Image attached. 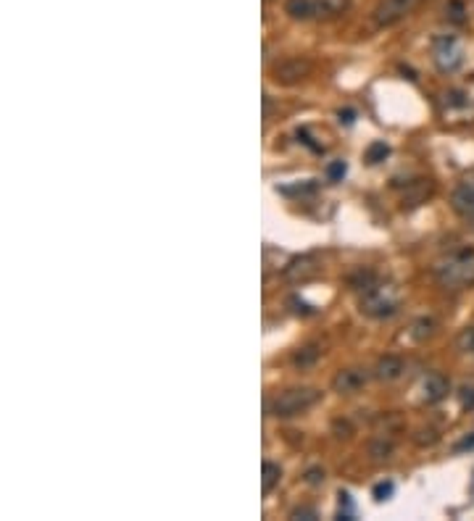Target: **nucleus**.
Returning <instances> with one entry per match:
<instances>
[{
	"instance_id": "nucleus-1",
	"label": "nucleus",
	"mask_w": 474,
	"mask_h": 521,
	"mask_svg": "<svg viewBox=\"0 0 474 521\" xmlns=\"http://www.w3.org/2000/svg\"><path fill=\"white\" fill-rule=\"evenodd\" d=\"M319 401H322V392L316 387H290V390L271 395L266 403V414L274 419H290V416H298L308 408H314Z\"/></svg>"
},
{
	"instance_id": "nucleus-2",
	"label": "nucleus",
	"mask_w": 474,
	"mask_h": 521,
	"mask_svg": "<svg viewBox=\"0 0 474 521\" xmlns=\"http://www.w3.org/2000/svg\"><path fill=\"white\" fill-rule=\"evenodd\" d=\"M435 279L448 290H461V287L474 285V251H456L448 258L435 264Z\"/></svg>"
},
{
	"instance_id": "nucleus-3",
	"label": "nucleus",
	"mask_w": 474,
	"mask_h": 521,
	"mask_svg": "<svg viewBox=\"0 0 474 521\" xmlns=\"http://www.w3.org/2000/svg\"><path fill=\"white\" fill-rule=\"evenodd\" d=\"M361 314L372 319H388L398 311V292L388 285H372L361 295Z\"/></svg>"
},
{
	"instance_id": "nucleus-4",
	"label": "nucleus",
	"mask_w": 474,
	"mask_h": 521,
	"mask_svg": "<svg viewBox=\"0 0 474 521\" xmlns=\"http://www.w3.org/2000/svg\"><path fill=\"white\" fill-rule=\"evenodd\" d=\"M432 58H435V66L440 71L451 74L464 64V51H461L456 37H438L432 45Z\"/></svg>"
},
{
	"instance_id": "nucleus-5",
	"label": "nucleus",
	"mask_w": 474,
	"mask_h": 521,
	"mask_svg": "<svg viewBox=\"0 0 474 521\" xmlns=\"http://www.w3.org/2000/svg\"><path fill=\"white\" fill-rule=\"evenodd\" d=\"M416 5H419V0H382L374 8V24L377 27H392L406 14H411Z\"/></svg>"
},
{
	"instance_id": "nucleus-6",
	"label": "nucleus",
	"mask_w": 474,
	"mask_h": 521,
	"mask_svg": "<svg viewBox=\"0 0 474 521\" xmlns=\"http://www.w3.org/2000/svg\"><path fill=\"white\" fill-rule=\"evenodd\" d=\"M308 71H311V64L305 58H285V61H279L274 66V79L292 84L298 82V79H303V77H308Z\"/></svg>"
},
{
	"instance_id": "nucleus-7",
	"label": "nucleus",
	"mask_w": 474,
	"mask_h": 521,
	"mask_svg": "<svg viewBox=\"0 0 474 521\" xmlns=\"http://www.w3.org/2000/svg\"><path fill=\"white\" fill-rule=\"evenodd\" d=\"M366 371H361V369H342L335 374V379H332V390L335 392H340V395H353V392H358L361 387L366 385Z\"/></svg>"
},
{
	"instance_id": "nucleus-8",
	"label": "nucleus",
	"mask_w": 474,
	"mask_h": 521,
	"mask_svg": "<svg viewBox=\"0 0 474 521\" xmlns=\"http://www.w3.org/2000/svg\"><path fill=\"white\" fill-rule=\"evenodd\" d=\"M403 371H406L403 358H398V355H382V358L377 361V366H374V377H377L379 382H395V379L403 377Z\"/></svg>"
},
{
	"instance_id": "nucleus-9",
	"label": "nucleus",
	"mask_w": 474,
	"mask_h": 521,
	"mask_svg": "<svg viewBox=\"0 0 474 521\" xmlns=\"http://www.w3.org/2000/svg\"><path fill=\"white\" fill-rule=\"evenodd\" d=\"M451 205H453V211L461 214V216H464L469 208H474V177L458 182V187L453 190V195H451Z\"/></svg>"
},
{
	"instance_id": "nucleus-10",
	"label": "nucleus",
	"mask_w": 474,
	"mask_h": 521,
	"mask_svg": "<svg viewBox=\"0 0 474 521\" xmlns=\"http://www.w3.org/2000/svg\"><path fill=\"white\" fill-rule=\"evenodd\" d=\"M422 390H424V401H427V403H440L442 398L448 395L451 385H448V379L440 377V374H429V377L424 379Z\"/></svg>"
},
{
	"instance_id": "nucleus-11",
	"label": "nucleus",
	"mask_w": 474,
	"mask_h": 521,
	"mask_svg": "<svg viewBox=\"0 0 474 521\" xmlns=\"http://www.w3.org/2000/svg\"><path fill=\"white\" fill-rule=\"evenodd\" d=\"M351 8V0H314V18H338Z\"/></svg>"
},
{
	"instance_id": "nucleus-12",
	"label": "nucleus",
	"mask_w": 474,
	"mask_h": 521,
	"mask_svg": "<svg viewBox=\"0 0 474 521\" xmlns=\"http://www.w3.org/2000/svg\"><path fill=\"white\" fill-rule=\"evenodd\" d=\"M316 271H319L316 261H314L311 255H303V258H295L288 269H285V277L292 279V282H298V279L303 282V279H308V277H314Z\"/></svg>"
},
{
	"instance_id": "nucleus-13",
	"label": "nucleus",
	"mask_w": 474,
	"mask_h": 521,
	"mask_svg": "<svg viewBox=\"0 0 474 521\" xmlns=\"http://www.w3.org/2000/svg\"><path fill=\"white\" fill-rule=\"evenodd\" d=\"M319 345H303V348H298L295 353H292V366H298V369H308V366H314L316 361H319Z\"/></svg>"
},
{
	"instance_id": "nucleus-14",
	"label": "nucleus",
	"mask_w": 474,
	"mask_h": 521,
	"mask_svg": "<svg viewBox=\"0 0 474 521\" xmlns=\"http://www.w3.org/2000/svg\"><path fill=\"white\" fill-rule=\"evenodd\" d=\"M285 14L290 18H314V0H288L285 3Z\"/></svg>"
},
{
	"instance_id": "nucleus-15",
	"label": "nucleus",
	"mask_w": 474,
	"mask_h": 521,
	"mask_svg": "<svg viewBox=\"0 0 474 521\" xmlns=\"http://www.w3.org/2000/svg\"><path fill=\"white\" fill-rule=\"evenodd\" d=\"M429 192H432L429 179H419V182L408 185V192H406V198H403V205H419V203H424V198H427Z\"/></svg>"
},
{
	"instance_id": "nucleus-16",
	"label": "nucleus",
	"mask_w": 474,
	"mask_h": 521,
	"mask_svg": "<svg viewBox=\"0 0 474 521\" xmlns=\"http://www.w3.org/2000/svg\"><path fill=\"white\" fill-rule=\"evenodd\" d=\"M279 476H282V471H279V466L277 463H264V479H261V490L269 495L271 490L279 485Z\"/></svg>"
},
{
	"instance_id": "nucleus-17",
	"label": "nucleus",
	"mask_w": 474,
	"mask_h": 521,
	"mask_svg": "<svg viewBox=\"0 0 474 521\" xmlns=\"http://www.w3.org/2000/svg\"><path fill=\"white\" fill-rule=\"evenodd\" d=\"M392 450H395V445H392V440L388 437H377L369 442V455L372 458H377V461H382V458H390L392 455Z\"/></svg>"
},
{
	"instance_id": "nucleus-18",
	"label": "nucleus",
	"mask_w": 474,
	"mask_h": 521,
	"mask_svg": "<svg viewBox=\"0 0 474 521\" xmlns=\"http://www.w3.org/2000/svg\"><path fill=\"white\" fill-rule=\"evenodd\" d=\"M432 332H435V319H427V316L414 321V327H411V337H414V340H427Z\"/></svg>"
},
{
	"instance_id": "nucleus-19",
	"label": "nucleus",
	"mask_w": 474,
	"mask_h": 521,
	"mask_svg": "<svg viewBox=\"0 0 474 521\" xmlns=\"http://www.w3.org/2000/svg\"><path fill=\"white\" fill-rule=\"evenodd\" d=\"M456 348L461 353H472L474 355V327H464L456 335Z\"/></svg>"
},
{
	"instance_id": "nucleus-20",
	"label": "nucleus",
	"mask_w": 474,
	"mask_h": 521,
	"mask_svg": "<svg viewBox=\"0 0 474 521\" xmlns=\"http://www.w3.org/2000/svg\"><path fill=\"white\" fill-rule=\"evenodd\" d=\"M385 155H388V145L385 142H374L369 153H366V161L369 164H379V161H385Z\"/></svg>"
},
{
	"instance_id": "nucleus-21",
	"label": "nucleus",
	"mask_w": 474,
	"mask_h": 521,
	"mask_svg": "<svg viewBox=\"0 0 474 521\" xmlns=\"http://www.w3.org/2000/svg\"><path fill=\"white\" fill-rule=\"evenodd\" d=\"M448 14H451V18H453L456 24H461V21H464V5H461L458 0H453V3L448 5Z\"/></svg>"
},
{
	"instance_id": "nucleus-22",
	"label": "nucleus",
	"mask_w": 474,
	"mask_h": 521,
	"mask_svg": "<svg viewBox=\"0 0 474 521\" xmlns=\"http://www.w3.org/2000/svg\"><path fill=\"white\" fill-rule=\"evenodd\" d=\"M390 495H392V485H390V482L388 485H377V490H374V498H377V500H388Z\"/></svg>"
},
{
	"instance_id": "nucleus-23",
	"label": "nucleus",
	"mask_w": 474,
	"mask_h": 521,
	"mask_svg": "<svg viewBox=\"0 0 474 521\" xmlns=\"http://www.w3.org/2000/svg\"><path fill=\"white\" fill-rule=\"evenodd\" d=\"M461 403L474 408V387H464V390H461Z\"/></svg>"
},
{
	"instance_id": "nucleus-24",
	"label": "nucleus",
	"mask_w": 474,
	"mask_h": 521,
	"mask_svg": "<svg viewBox=\"0 0 474 521\" xmlns=\"http://www.w3.org/2000/svg\"><path fill=\"white\" fill-rule=\"evenodd\" d=\"M342 174H345V164H342V161H338V164L329 166V177H332V179H340Z\"/></svg>"
},
{
	"instance_id": "nucleus-25",
	"label": "nucleus",
	"mask_w": 474,
	"mask_h": 521,
	"mask_svg": "<svg viewBox=\"0 0 474 521\" xmlns=\"http://www.w3.org/2000/svg\"><path fill=\"white\" fill-rule=\"evenodd\" d=\"M292 519H316V511H311V508H301V511H295V513H292Z\"/></svg>"
},
{
	"instance_id": "nucleus-26",
	"label": "nucleus",
	"mask_w": 474,
	"mask_h": 521,
	"mask_svg": "<svg viewBox=\"0 0 474 521\" xmlns=\"http://www.w3.org/2000/svg\"><path fill=\"white\" fill-rule=\"evenodd\" d=\"M322 479H324V471H316V469L308 471V482H311V485H316V482H322Z\"/></svg>"
},
{
	"instance_id": "nucleus-27",
	"label": "nucleus",
	"mask_w": 474,
	"mask_h": 521,
	"mask_svg": "<svg viewBox=\"0 0 474 521\" xmlns=\"http://www.w3.org/2000/svg\"><path fill=\"white\" fill-rule=\"evenodd\" d=\"M464 221H466V227H469V229H474V208H469V211L464 214Z\"/></svg>"
},
{
	"instance_id": "nucleus-28",
	"label": "nucleus",
	"mask_w": 474,
	"mask_h": 521,
	"mask_svg": "<svg viewBox=\"0 0 474 521\" xmlns=\"http://www.w3.org/2000/svg\"><path fill=\"white\" fill-rule=\"evenodd\" d=\"M458 448H461V450H464V448H474V435H472L469 440H464V442H461Z\"/></svg>"
}]
</instances>
